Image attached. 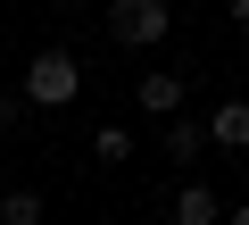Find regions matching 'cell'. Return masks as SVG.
Here are the masks:
<instances>
[{
	"instance_id": "obj_6",
	"label": "cell",
	"mask_w": 249,
	"mask_h": 225,
	"mask_svg": "<svg viewBox=\"0 0 249 225\" xmlns=\"http://www.w3.org/2000/svg\"><path fill=\"white\" fill-rule=\"evenodd\" d=\"M0 225H50L42 192H34V184H17V192H0Z\"/></svg>"
},
{
	"instance_id": "obj_1",
	"label": "cell",
	"mask_w": 249,
	"mask_h": 225,
	"mask_svg": "<svg viewBox=\"0 0 249 225\" xmlns=\"http://www.w3.org/2000/svg\"><path fill=\"white\" fill-rule=\"evenodd\" d=\"M17 92H25V108H75L83 100V59L75 50H34Z\"/></svg>"
},
{
	"instance_id": "obj_5",
	"label": "cell",
	"mask_w": 249,
	"mask_h": 225,
	"mask_svg": "<svg viewBox=\"0 0 249 225\" xmlns=\"http://www.w3.org/2000/svg\"><path fill=\"white\" fill-rule=\"evenodd\" d=\"M175 225H224V200H216L208 184H183V192H175Z\"/></svg>"
},
{
	"instance_id": "obj_2",
	"label": "cell",
	"mask_w": 249,
	"mask_h": 225,
	"mask_svg": "<svg viewBox=\"0 0 249 225\" xmlns=\"http://www.w3.org/2000/svg\"><path fill=\"white\" fill-rule=\"evenodd\" d=\"M175 34V9L166 0H108V42L116 50H158Z\"/></svg>"
},
{
	"instance_id": "obj_4",
	"label": "cell",
	"mask_w": 249,
	"mask_h": 225,
	"mask_svg": "<svg viewBox=\"0 0 249 225\" xmlns=\"http://www.w3.org/2000/svg\"><path fill=\"white\" fill-rule=\"evenodd\" d=\"M208 142L249 159V100H216V117H208Z\"/></svg>"
},
{
	"instance_id": "obj_11",
	"label": "cell",
	"mask_w": 249,
	"mask_h": 225,
	"mask_svg": "<svg viewBox=\"0 0 249 225\" xmlns=\"http://www.w3.org/2000/svg\"><path fill=\"white\" fill-rule=\"evenodd\" d=\"M224 225H249V200H241V208H224Z\"/></svg>"
},
{
	"instance_id": "obj_3",
	"label": "cell",
	"mask_w": 249,
	"mask_h": 225,
	"mask_svg": "<svg viewBox=\"0 0 249 225\" xmlns=\"http://www.w3.org/2000/svg\"><path fill=\"white\" fill-rule=\"evenodd\" d=\"M133 100L150 108V117H183V75H166V67H150V75L133 83Z\"/></svg>"
},
{
	"instance_id": "obj_7",
	"label": "cell",
	"mask_w": 249,
	"mask_h": 225,
	"mask_svg": "<svg viewBox=\"0 0 249 225\" xmlns=\"http://www.w3.org/2000/svg\"><path fill=\"white\" fill-rule=\"evenodd\" d=\"M91 159H100V167H124V159H133V134H124L116 117H108V125H91Z\"/></svg>"
},
{
	"instance_id": "obj_9",
	"label": "cell",
	"mask_w": 249,
	"mask_h": 225,
	"mask_svg": "<svg viewBox=\"0 0 249 225\" xmlns=\"http://www.w3.org/2000/svg\"><path fill=\"white\" fill-rule=\"evenodd\" d=\"M25 125V92H0V134H17Z\"/></svg>"
},
{
	"instance_id": "obj_12",
	"label": "cell",
	"mask_w": 249,
	"mask_h": 225,
	"mask_svg": "<svg viewBox=\"0 0 249 225\" xmlns=\"http://www.w3.org/2000/svg\"><path fill=\"white\" fill-rule=\"evenodd\" d=\"M124 225H150V217H124Z\"/></svg>"
},
{
	"instance_id": "obj_8",
	"label": "cell",
	"mask_w": 249,
	"mask_h": 225,
	"mask_svg": "<svg viewBox=\"0 0 249 225\" xmlns=\"http://www.w3.org/2000/svg\"><path fill=\"white\" fill-rule=\"evenodd\" d=\"M199 142H208V125H191V117H166V142H158V150H175V159H199Z\"/></svg>"
},
{
	"instance_id": "obj_10",
	"label": "cell",
	"mask_w": 249,
	"mask_h": 225,
	"mask_svg": "<svg viewBox=\"0 0 249 225\" xmlns=\"http://www.w3.org/2000/svg\"><path fill=\"white\" fill-rule=\"evenodd\" d=\"M232 25H241V34H249V0H232Z\"/></svg>"
}]
</instances>
